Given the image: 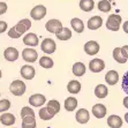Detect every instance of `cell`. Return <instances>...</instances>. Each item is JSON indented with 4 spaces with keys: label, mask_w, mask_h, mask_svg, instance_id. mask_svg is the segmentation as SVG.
<instances>
[{
    "label": "cell",
    "mask_w": 128,
    "mask_h": 128,
    "mask_svg": "<svg viewBox=\"0 0 128 128\" xmlns=\"http://www.w3.org/2000/svg\"><path fill=\"white\" fill-rule=\"evenodd\" d=\"M45 28H46V30H48V32L56 35V34L59 32L60 30L62 29V23H61L59 20H57V18H51V20H48V21L46 22Z\"/></svg>",
    "instance_id": "5"
},
{
    "label": "cell",
    "mask_w": 128,
    "mask_h": 128,
    "mask_svg": "<svg viewBox=\"0 0 128 128\" xmlns=\"http://www.w3.org/2000/svg\"><path fill=\"white\" fill-rule=\"evenodd\" d=\"M46 7L44 5H37L35 6L32 9H31V12H30V16L31 18L36 20V21H39V20H42V18H45V15H46Z\"/></svg>",
    "instance_id": "4"
},
{
    "label": "cell",
    "mask_w": 128,
    "mask_h": 128,
    "mask_svg": "<svg viewBox=\"0 0 128 128\" xmlns=\"http://www.w3.org/2000/svg\"><path fill=\"white\" fill-rule=\"evenodd\" d=\"M98 9L100 12L103 13H108L111 10V2L110 1H107V0H100L97 5Z\"/></svg>",
    "instance_id": "30"
},
{
    "label": "cell",
    "mask_w": 128,
    "mask_h": 128,
    "mask_svg": "<svg viewBox=\"0 0 128 128\" xmlns=\"http://www.w3.org/2000/svg\"><path fill=\"white\" fill-rule=\"evenodd\" d=\"M107 125L111 128H120L122 126V119L119 116L112 114L107 118Z\"/></svg>",
    "instance_id": "19"
},
{
    "label": "cell",
    "mask_w": 128,
    "mask_h": 128,
    "mask_svg": "<svg viewBox=\"0 0 128 128\" xmlns=\"http://www.w3.org/2000/svg\"><path fill=\"white\" fill-rule=\"evenodd\" d=\"M122 22V18L118 14H111L106 20V28L111 31H118L120 29V24Z\"/></svg>",
    "instance_id": "1"
},
{
    "label": "cell",
    "mask_w": 128,
    "mask_h": 128,
    "mask_svg": "<svg viewBox=\"0 0 128 128\" xmlns=\"http://www.w3.org/2000/svg\"><path fill=\"white\" fill-rule=\"evenodd\" d=\"M29 103L31 106L35 107H40L46 103V98H45L44 95H40V94H35V95H31L29 97Z\"/></svg>",
    "instance_id": "10"
},
{
    "label": "cell",
    "mask_w": 128,
    "mask_h": 128,
    "mask_svg": "<svg viewBox=\"0 0 128 128\" xmlns=\"http://www.w3.org/2000/svg\"><path fill=\"white\" fill-rule=\"evenodd\" d=\"M1 76H2V73H1V69H0V78H1Z\"/></svg>",
    "instance_id": "41"
},
{
    "label": "cell",
    "mask_w": 128,
    "mask_h": 128,
    "mask_svg": "<svg viewBox=\"0 0 128 128\" xmlns=\"http://www.w3.org/2000/svg\"><path fill=\"white\" fill-rule=\"evenodd\" d=\"M22 58L27 62H35L38 59V53L37 51L32 48H27L22 51Z\"/></svg>",
    "instance_id": "6"
},
{
    "label": "cell",
    "mask_w": 128,
    "mask_h": 128,
    "mask_svg": "<svg viewBox=\"0 0 128 128\" xmlns=\"http://www.w3.org/2000/svg\"><path fill=\"white\" fill-rule=\"evenodd\" d=\"M39 65H40V67H43V68L50 69V68H52V67H53L54 62H53V60L51 59L50 57L44 56V57H42L40 59H39Z\"/></svg>",
    "instance_id": "29"
},
{
    "label": "cell",
    "mask_w": 128,
    "mask_h": 128,
    "mask_svg": "<svg viewBox=\"0 0 128 128\" xmlns=\"http://www.w3.org/2000/svg\"><path fill=\"white\" fill-rule=\"evenodd\" d=\"M107 1H114V0H107Z\"/></svg>",
    "instance_id": "42"
},
{
    "label": "cell",
    "mask_w": 128,
    "mask_h": 128,
    "mask_svg": "<svg viewBox=\"0 0 128 128\" xmlns=\"http://www.w3.org/2000/svg\"><path fill=\"white\" fill-rule=\"evenodd\" d=\"M26 83L21 80H14L9 86V91L13 94L14 96H22L26 92Z\"/></svg>",
    "instance_id": "2"
},
{
    "label": "cell",
    "mask_w": 128,
    "mask_h": 128,
    "mask_svg": "<svg viewBox=\"0 0 128 128\" xmlns=\"http://www.w3.org/2000/svg\"><path fill=\"white\" fill-rule=\"evenodd\" d=\"M70 26L78 34H82L84 31V23H83V21L78 18H72L70 20Z\"/></svg>",
    "instance_id": "20"
},
{
    "label": "cell",
    "mask_w": 128,
    "mask_h": 128,
    "mask_svg": "<svg viewBox=\"0 0 128 128\" xmlns=\"http://www.w3.org/2000/svg\"><path fill=\"white\" fill-rule=\"evenodd\" d=\"M105 81L106 83H108L110 86H116L119 81V74L116 70H108L107 74L105 75Z\"/></svg>",
    "instance_id": "18"
},
{
    "label": "cell",
    "mask_w": 128,
    "mask_h": 128,
    "mask_svg": "<svg viewBox=\"0 0 128 128\" xmlns=\"http://www.w3.org/2000/svg\"><path fill=\"white\" fill-rule=\"evenodd\" d=\"M78 107V99L75 97H68V98L65 100V110L72 112V111H75V108Z\"/></svg>",
    "instance_id": "25"
},
{
    "label": "cell",
    "mask_w": 128,
    "mask_h": 128,
    "mask_svg": "<svg viewBox=\"0 0 128 128\" xmlns=\"http://www.w3.org/2000/svg\"><path fill=\"white\" fill-rule=\"evenodd\" d=\"M75 118H76V121L78 122V124H86V122L90 120V113L89 111L86 110V108H80V110L76 112V116H75Z\"/></svg>",
    "instance_id": "15"
},
{
    "label": "cell",
    "mask_w": 128,
    "mask_h": 128,
    "mask_svg": "<svg viewBox=\"0 0 128 128\" xmlns=\"http://www.w3.org/2000/svg\"><path fill=\"white\" fill-rule=\"evenodd\" d=\"M95 7L94 0H80V8L83 12H91Z\"/></svg>",
    "instance_id": "26"
},
{
    "label": "cell",
    "mask_w": 128,
    "mask_h": 128,
    "mask_svg": "<svg viewBox=\"0 0 128 128\" xmlns=\"http://www.w3.org/2000/svg\"><path fill=\"white\" fill-rule=\"evenodd\" d=\"M72 70H73V74H74L75 76H83V75L86 74V67L83 62H75L74 65H73Z\"/></svg>",
    "instance_id": "21"
},
{
    "label": "cell",
    "mask_w": 128,
    "mask_h": 128,
    "mask_svg": "<svg viewBox=\"0 0 128 128\" xmlns=\"http://www.w3.org/2000/svg\"><path fill=\"white\" fill-rule=\"evenodd\" d=\"M14 28L16 29V31L22 36L23 34H26L28 30L31 28V21H30L29 18H22L21 21H18V23H16V26H14Z\"/></svg>",
    "instance_id": "8"
},
{
    "label": "cell",
    "mask_w": 128,
    "mask_h": 128,
    "mask_svg": "<svg viewBox=\"0 0 128 128\" xmlns=\"http://www.w3.org/2000/svg\"><path fill=\"white\" fill-rule=\"evenodd\" d=\"M120 50H121V53L124 57L128 58V46L127 45H125V46H122V48H120Z\"/></svg>",
    "instance_id": "38"
},
{
    "label": "cell",
    "mask_w": 128,
    "mask_h": 128,
    "mask_svg": "<svg viewBox=\"0 0 128 128\" xmlns=\"http://www.w3.org/2000/svg\"><path fill=\"white\" fill-rule=\"evenodd\" d=\"M95 95L97 98L103 99L105 98L107 95H108V89L105 84H98V86L95 88Z\"/></svg>",
    "instance_id": "22"
},
{
    "label": "cell",
    "mask_w": 128,
    "mask_h": 128,
    "mask_svg": "<svg viewBox=\"0 0 128 128\" xmlns=\"http://www.w3.org/2000/svg\"><path fill=\"white\" fill-rule=\"evenodd\" d=\"M67 90L68 92L73 94H78L81 91V82H78V80H72L68 84H67Z\"/></svg>",
    "instance_id": "23"
},
{
    "label": "cell",
    "mask_w": 128,
    "mask_h": 128,
    "mask_svg": "<svg viewBox=\"0 0 128 128\" xmlns=\"http://www.w3.org/2000/svg\"><path fill=\"white\" fill-rule=\"evenodd\" d=\"M21 75L24 80H32L36 75V70L32 66L30 65H24L21 68Z\"/></svg>",
    "instance_id": "11"
},
{
    "label": "cell",
    "mask_w": 128,
    "mask_h": 128,
    "mask_svg": "<svg viewBox=\"0 0 128 128\" xmlns=\"http://www.w3.org/2000/svg\"><path fill=\"white\" fill-rule=\"evenodd\" d=\"M37 122L35 116H24L22 118V128H36Z\"/></svg>",
    "instance_id": "27"
},
{
    "label": "cell",
    "mask_w": 128,
    "mask_h": 128,
    "mask_svg": "<svg viewBox=\"0 0 128 128\" xmlns=\"http://www.w3.org/2000/svg\"><path fill=\"white\" fill-rule=\"evenodd\" d=\"M4 57H5V59L7 60V61H10V62H13V61H16V60L18 59V51L16 50L15 48H7L6 50H5V52H4Z\"/></svg>",
    "instance_id": "14"
},
{
    "label": "cell",
    "mask_w": 128,
    "mask_h": 128,
    "mask_svg": "<svg viewBox=\"0 0 128 128\" xmlns=\"http://www.w3.org/2000/svg\"><path fill=\"white\" fill-rule=\"evenodd\" d=\"M7 4L6 2H2V1H0V15L5 14L7 12Z\"/></svg>",
    "instance_id": "36"
},
{
    "label": "cell",
    "mask_w": 128,
    "mask_h": 128,
    "mask_svg": "<svg viewBox=\"0 0 128 128\" xmlns=\"http://www.w3.org/2000/svg\"><path fill=\"white\" fill-rule=\"evenodd\" d=\"M86 26H88V29L90 30H98L103 26V18L100 16H97V15L92 16V18H90L88 20Z\"/></svg>",
    "instance_id": "13"
},
{
    "label": "cell",
    "mask_w": 128,
    "mask_h": 128,
    "mask_svg": "<svg viewBox=\"0 0 128 128\" xmlns=\"http://www.w3.org/2000/svg\"><path fill=\"white\" fill-rule=\"evenodd\" d=\"M56 36L59 40H68L72 38V30L66 27H62V29L56 34Z\"/></svg>",
    "instance_id": "24"
},
{
    "label": "cell",
    "mask_w": 128,
    "mask_h": 128,
    "mask_svg": "<svg viewBox=\"0 0 128 128\" xmlns=\"http://www.w3.org/2000/svg\"><path fill=\"white\" fill-rule=\"evenodd\" d=\"M10 108V102L8 99H1L0 100V112L4 113V112H6Z\"/></svg>",
    "instance_id": "33"
},
{
    "label": "cell",
    "mask_w": 128,
    "mask_h": 128,
    "mask_svg": "<svg viewBox=\"0 0 128 128\" xmlns=\"http://www.w3.org/2000/svg\"><path fill=\"white\" fill-rule=\"evenodd\" d=\"M24 116H35V112L31 107L29 106H24L22 107L21 110V118H24Z\"/></svg>",
    "instance_id": "32"
},
{
    "label": "cell",
    "mask_w": 128,
    "mask_h": 128,
    "mask_svg": "<svg viewBox=\"0 0 128 128\" xmlns=\"http://www.w3.org/2000/svg\"><path fill=\"white\" fill-rule=\"evenodd\" d=\"M104 68H105L104 60L98 59V58H95L89 62V69L92 73H100Z\"/></svg>",
    "instance_id": "9"
},
{
    "label": "cell",
    "mask_w": 128,
    "mask_h": 128,
    "mask_svg": "<svg viewBox=\"0 0 128 128\" xmlns=\"http://www.w3.org/2000/svg\"><path fill=\"white\" fill-rule=\"evenodd\" d=\"M8 28V24L5 21H0V34H4Z\"/></svg>",
    "instance_id": "37"
},
{
    "label": "cell",
    "mask_w": 128,
    "mask_h": 128,
    "mask_svg": "<svg viewBox=\"0 0 128 128\" xmlns=\"http://www.w3.org/2000/svg\"><path fill=\"white\" fill-rule=\"evenodd\" d=\"M127 102H128V97H125V99H124V105H125V107H128Z\"/></svg>",
    "instance_id": "40"
},
{
    "label": "cell",
    "mask_w": 128,
    "mask_h": 128,
    "mask_svg": "<svg viewBox=\"0 0 128 128\" xmlns=\"http://www.w3.org/2000/svg\"><path fill=\"white\" fill-rule=\"evenodd\" d=\"M23 44L27 46H37L39 44L38 36L34 32H29L23 37Z\"/></svg>",
    "instance_id": "12"
},
{
    "label": "cell",
    "mask_w": 128,
    "mask_h": 128,
    "mask_svg": "<svg viewBox=\"0 0 128 128\" xmlns=\"http://www.w3.org/2000/svg\"><path fill=\"white\" fill-rule=\"evenodd\" d=\"M8 37L16 39V38H20V37H21V35H20V34L16 31V29L13 27V28H10V29L8 30Z\"/></svg>",
    "instance_id": "35"
},
{
    "label": "cell",
    "mask_w": 128,
    "mask_h": 128,
    "mask_svg": "<svg viewBox=\"0 0 128 128\" xmlns=\"http://www.w3.org/2000/svg\"><path fill=\"white\" fill-rule=\"evenodd\" d=\"M113 59L116 60L118 64H126V62H127L128 58H126V57H124V56H122L120 48H116L113 50Z\"/></svg>",
    "instance_id": "28"
},
{
    "label": "cell",
    "mask_w": 128,
    "mask_h": 128,
    "mask_svg": "<svg viewBox=\"0 0 128 128\" xmlns=\"http://www.w3.org/2000/svg\"><path fill=\"white\" fill-rule=\"evenodd\" d=\"M106 106L103 104H96L92 106V114L97 118V119H102L106 116Z\"/></svg>",
    "instance_id": "16"
},
{
    "label": "cell",
    "mask_w": 128,
    "mask_h": 128,
    "mask_svg": "<svg viewBox=\"0 0 128 128\" xmlns=\"http://www.w3.org/2000/svg\"><path fill=\"white\" fill-rule=\"evenodd\" d=\"M39 118L42 120H45V121H48V120H51L53 118V116L48 112V107H42L40 111H39Z\"/></svg>",
    "instance_id": "31"
},
{
    "label": "cell",
    "mask_w": 128,
    "mask_h": 128,
    "mask_svg": "<svg viewBox=\"0 0 128 128\" xmlns=\"http://www.w3.org/2000/svg\"><path fill=\"white\" fill-rule=\"evenodd\" d=\"M99 44L96 40H89L84 44V52L88 56H96L99 52Z\"/></svg>",
    "instance_id": "7"
},
{
    "label": "cell",
    "mask_w": 128,
    "mask_h": 128,
    "mask_svg": "<svg viewBox=\"0 0 128 128\" xmlns=\"http://www.w3.org/2000/svg\"><path fill=\"white\" fill-rule=\"evenodd\" d=\"M127 24H128V22L126 21L125 23H124V30H125V32H128V30H127Z\"/></svg>",
    "instance_id": "39"
},
{
    "label": "cell",
    "mask_w": 128,
    "mask_h": 128,
    "mask_svg": "<svg viewBox=\"0 0 128 128\" xmlns=\"http://www.w3.org/2000/svg\"><path fill=\"white\" fill-rule=\"evenodd\" d=\"M48 106L51 107L52 110L56 112V113H59V111H60V104H59V102L56 100V99H52V100L48 102Z\"/></svg>",
    "instance_id": "34"
},
{
    "label": "cell",
    "mask_w": 128,
    "mask_h": 128,
    "mask_svg": "<svg viewBox=\"0 0 128 128\" xmlns=\"http://www.w3.org/2000/svg\"><path fill=\"white\" fill-rule=\"evenodd\" d=\"M15 121H16V118H15V116L12 113L4 112V113L0 116V122H1L4 126H12L15 124Z\"/></svg>",
    "instance_id": "17"
},
{
    "label": "cell",
    "mask_w": 128,
    "mask_h": 128,
    "mask_svg": "<svg viewBox=\"0 0 128 128\" xmlns=\"http://www.w3.org/2000/svg\"><path fill=\"white\" fill-rule=\"evenodd\" d=\"M40 48H42V51L46 54H52L56 52L57 50V44L54 42L53 39L51 38H44L43 39L42 44H40Z\"/></svg>",
    "instance_id": "3"
}]
</instances>
